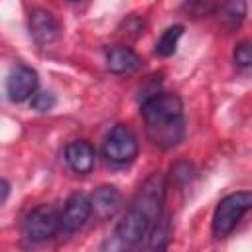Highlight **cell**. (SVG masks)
Segmentation results:
<instances>
[{"instance_id": "obj_1", "label": "cell", "mask_w": 252, "mask_h": 252, "mask_svg": "<svg viewBox=\"0 0 252 252\" xmlns=\"http://www.w3.org/2000/svg\"><path fill=\"white\" fill-rule=\"evenodd\" d=\"M142 118L150 140L167 150L177 146L185 136L183 104L177 94L154 93L142 102Z\"/></svg>"}, {"instance_id": "obj_2", "label": "cell", "mask_w": 252, "mask_h": 252, "mask_svg": "<svg viewBox=\"0 0 252 252\" xmlns=\"http://www.w3.org/2000/svg\"><path fill=\"white\" fill-rule=\"evenodd\" d=\"M250 209H252V191H236L222 197L213 213V220H211L213 234L217 238L230 234Z\"/></svg>"}, {"instance_id": "obj_3", "label": "cell", "mask_w": 252, "mask_h": 252, "mask_svg": "<svg viewBox=\"0 0 252 252\" xmlns=\"http://www.w3.org/2000/svg\"><path fill=\"white\" fill-rule=\"evenodd\" d=\"M61 228V213L51 205H39L24 219V236L30 242H45Z\"/></svg>"}, {"instance_id": "obj_4", "label": "cell", "mask_w": 252, "mask_h": 252, "mask_svg": "<svg viewBox=\"0 0 252 252\" xmlns=\"http://www.w3.org/2000/svg\"><path fill=\"white\" fill-rule=\"evenodd\" d=\"M102 152L108 161H112L116 165H126V163L134 161V158L138 156V140L128 126L116 124L108 132V136L102 144Z\"/></svg>"}, {"instance_id": "obj_5", "label": "cell", "mask_w": 252, "mask_h": 252, "mask_svg": "<svg viewBox=\"0 0 252 252\" xmlns=\"http://www.w3.org/2000/svg\"><path fill=\"white\" fill-rule=\"evenodd\" d=\"M154 224L156 220H152L144 211H140L130 203L128 211L114 228V240L118 242V246H134L142 242V238H146V234Z\"/></svg>"}, {"instance_id": "obj_6", "label": "cell", "mask_w": 252, "mask_h": 252, "mask_svg": "<svg viewBox=\"0 0 252 252\" xmlns=\"http://www.w3.org/2000/svg\"><path fill=\"white\" fill-rule=\"evenodd\" d=\"M37 73L28 65H14L6 77V94L12 102H24L35 94Z\"/></svg>"}, {"instance_id": "obj_7", "label": "cell", "mask_w": 252, "mask_h": 252, "mask_svg": "<svg viewBox=\"0 0 252 252\" xmlns=\"http://www.w3.org/2000/svg\"><path fill=\"white\" fill-rule=\"evenodd\" d=\"M93 215V203L91 197H87L85 193H73L61 211V228L67 232H75L79 230L89 217Z\"/></svg>"}, {"instance_id": "obj_8", "label": "cell", "mask_w": 252, "mask_h": 252, "mask_svg": "<svg viewBox=\"0 0 252 252\" xmlns=\"http://www.w3.org/2000/svg\"><path fill=\"white\" fill-rule=\"evenodd\" d=\"M30 32H32V37L39 45H47L59 37L61 28H59V22L53 18L51 12H47L43 8H35L30 14Z\"/></svg>"}, {"instance_id": "obj_9", "label": "cell", "mask_w": 252, "mask_h": 252, "mask_svg": "<svg viewBox=\"0 0 252 252\" xmlns=\"http://www.w3.org/2000/svg\"><path fill=\"white\" fill-rule=\"evenodd\" d=\"M91 203H93V215L100 220H106V219H112L120 209L122 195L114 185H100L91 195Z\"/></svg>"}, {"instance_id": "obj_10", "label": "cell", "mask_w": 252, "mask_h": 252, "mask_svg": "<svg viewBox=\"0 0 252 252\" xmlns=\"http://www.w3.org/2000/svg\"><path fill=\"white\" fill-rule=\"evenodd\" d=\"M94 158V148L85 140H75L65 148V161L79 175H87L93 171Z\"/></svg>"}, {"instance_id": "obj_11", "label": "cell", "mask_w": 252, "mask_h": 252, "mask_svg": "<svg viewBox=\"0 0 252 252\" xmlns=\"http://www.w3.org/2000/svg\"><path fill=\"white\" fill-rule=\"evenodd\" d=\"M142 65L138 53L126 45H112L106 49V67L110 73L116 75H124V73H132Z\"/></svg>"}, {"instance_id": "obj_12", "label": "cell", "mask_w": 252, "mask_h": 252, "mask_svg": "<svg viewBox=\"0 0 252 252\" xmlns=\"http://www.w3.org/2000/svg\"><path fill=\"white\" fill-rule=\"evenodd\" d=\"M248 12L246 0H224L220 6V22L226 30H236Z\"/></svg>"}, {"instance_id": "obj_13", "label": "cell", "mask_w": 252, "mask_h": 252, "mask_svg": "<svg viewBox=\"0 0 252 252\" xmlns=\"http://www.w3.org/2000/svg\"><path fill=\"white\" fill-rule=\"evenodd\" d=\"M169 236H171V230H169V220L167 217H161L152 228L150 232L146 234V242L142 244L144 248L148 250H163L169 242Z\"/></svg>"}, {"instance_id": "obj_14", "label": "cell", "mask_w": 252, "mask_h": 252, "mask_svg": "<svg viewBox=\"0 0 252 252\" xmlns=\"http://www.w3.org/2000/svg\"><path fill=\"white\" fill-rule=\"evenodd\" d=\"M183 35V26H169L163 33H161V37L158 39V43H156V53L159 55V57H169V55H173L175 53V47H177V41H179V37Z\"/></svg>"}, {"instance_id": "obj_15", "label": "cell", "mask_w": 252, "mask_h": 252, "mask_svg": "<svg viewBox=\"0 0 252 252\" xmlns=\"http://www.w3.org/2000/svg\"><path fill=\"white\" fill-rule=\"evenodd\" d=\"M234 63L242 69H250L252 67V41H240L234 47Z\"/></svg>"}, {"instance_id": "obj_16", "label": "cell", "mask_w": 252, "mask_h": 252, "mask_svg": "<svg viewBox=\"0 0 252 252\" xmlns=\"http://www.w3.org/2000/svg\"><path fill=\"white\" fill-rule=\"evenodd\" d=\"M55 94L53 93H47V91H39L32 96V108L33 110H39V112H47L55 106Z\"/></svg>"}, {"instance_id": "obj_17", "label": "cell", "mask_w": 252, "mask_h": 252, "mask_svg": "<svg viewBox=\"0 0 252 252\" xmlns=\"http://www.w3.org/2000/svg\"><path fill=\"white\" fill-rule=\"evenodd\" d=\"M0 187H2V203H6V199H8V195H10V183L6 181V179H2V183H0Z\"/></svg>"}, {"instance_id": "obj_18", "label": "cell", "mask_w": 252, "mask_h": 252, "mask_svg": "<svg viewBox=\"0 0 252 252\" xmlns=\"http://www.w3.org/2000/svg\"><path fill=\"white\" fill-rule=\"evenodd\" d=\"M73 2H75V0H73Z\"/></svg>"}]
</instances>
